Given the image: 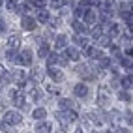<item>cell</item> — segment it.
Here are the masks:
<instances>
[{"label": "cell", "instance_id": "obj_1", "mask_svg": "<svg viewBox=\"0 0 133 133\" xmlns=\"http://www.w3.org/2000/svg\"><path fill=\"white\" fill-rule=\"evenodd\" d=\"M56 118H58V122H60V126L66 128V126H69L71 122L77 120V112H75V111H58V112H56Z\"/></svg>", "mask_w": 133, "mask_h": 133}, {"label": "cell", "instance_id": "obj_2", "mask_svg": "<svg viewBox=\"0 0 133 133\" xmlns=\"http://www.w3.org/2000/svg\"><path fill=\"white\" fill-rule=\"evenodd\" d=\"M23 122V114L17 112V111H8L4 114V124L8 126H13V124H21Z\"/></svg>", "mask_w": 133, "mask_h": 133}, {"label": "cell", "instance_id": "obj_3", "mask_svg": "<svg viewBox=\"0 0 133 133\" xmlns=\"http://www.w3.org/2000/svg\"><path fill=\"white\" fill-rule=\"evenodd\" d=\"M17 64H21V66H30V64H32V52H30L28 49L21 51V55L17 56Z\"/></svg>", "mask_w": 133, "mask_h": 133}, {"label": "cell", "instance_id": "obj_4", "mask_svg": "<svg viewBox=\"0 0 133 133\" xmlns=\"http://www.w3.org/2000/svg\"><path fill=\"white\" fill-rule=\"evenodd\" d=\"M83 17H84V26H92V24H96L97 21H99V15H97L94 10H88Z\"/></svg>", "mask_w": 133, "mask_h": 133}, {"label": "cell", "instance_id": "obj_5", "mask_svg": "<svg viewBox=\"0 0 133 133\" xmlns=\"http://www.w3.org/2000/svg\"><path fill=\"white\" fill-rule=\"evenodd\" d=\"M73 94H75L77 97H81V99H86V97H88V86H86L84 83H79V84H75V88H73Z\"/></svg>", "mask_w": 133, "mask_h": 133}, {"label": "cell", "instance_id": "obj_6", "mask_svg": "<svg viewBox=\"0 0 133 133\" xmlns=\"http://www.w3.org/2000/svg\"><path fill=\"white\" fill-rule=\"evenodd\" d=\"M97 105H101V107L109 105V92H107V88H99V92H97Z\"/></svg>", "mask_w": 133, "mask_h": 133}, {"label": "cell", "instance_id": "obj_7", "mask_svg": "<svg viewBox=\"0 0 133 133\" xmlns=\"http://www.w3.org/2000/svg\"><path fill=\"white\" fill-rule=\"evenodd\" d=\"M21 26L24 30H34V28H36V19H32L30 15H24L23 21H21Z\"/></svg>", "mask_w": 133, "mask_h": 133}, {"label": "cell", "instance_id": "obj_8", "mask_svg": "<svg viewBox=\"0 0 133 133\" xmlns=\"http://www.w3.org/2000/svg\"><path fill=\"white\" fill-rule=\"evenodd\" d=\"M47 73H49V77L52 79V81H56V83H62V81H64V73H62L60 69L49 68V69H47Z\"/></svg>", "mask_w": 133, "mask_h": 133}, {"label": "cell", "instance_id": "obj_9", "mask_svg": "<svg viewBox=\"0 0 133 133\" xmlns=\"http://www.w3.org/2000/svg\"><path fill=\"white\" fill-rule=\"evenodd\" d=\"M88 10H90V6H88L86 0H83V2H79V4H77V8H75V15H77V17H83Z\"/></svg>", "mask_w": 133, "mask_h": 133}, {"label": "cell", "instance_id": "obj_10", "mask_svg": "<svg viewBox=\"0 0 133 133\" xmlns=\"http://www.w3.org/2000/svg\"><path fill=\"white\" fill-rule=\"evenodd\" d=\"M86 56H90V58H97V60H99L101 56H103V51H99V49H97V47H86Z\"/></svg>", "mask_w": 133, "mask_h": 133}, {"label": "cell", "instance_id": "obj_11", "mask_svg": "<svg viewBox=\"0 0 133 133\" xmlns=\"http://www.w3.org/2000/svg\"><path fill=\"white\" fill-rule=\"evenodd\" d=\"M21 47V38L19 36H11L10 39H8V49L10 51H17Z\"/></svg>", "mask_w": 133, "mask_h": 133}, {"label": "cell", "instance_id": "obj_12", "mask_svg": "<svg viewBox=\"0 0 133 133\" xmlns=\"http://www.w3.org/2000/svg\"><path fill=\"white\" fill-rule=\"evenodd\" d=\"M66 58L68 60H79L81 58V52H79L75 47H68L66 49Z\"/></svg>", "mask_w": 133, "mask_h": 133}, {"label": "cell", "instance_id": "obj_13", "mask_svg": "<svg viewBox=\"0 0 133 133\" xmlns=\"http://www.w3.org/2000/svg\"><path fill=\"white\" fill-rule=\"evenodd\" d=\"M71 109H75V103L71 99H68V97L60 99V111H71Z\"/></svg>", "mask_w": 133, "mask_h": 133}, {"label": "cell", "instance_id": "obj_14", "mask_svg": "<svg viewBox=\"0 0 133 133\" xmlns=\"http://www.w3.org/2000/svg\"><path fill=\"white\" fill-rule=\"evenodd\" d=\"M66 45H68V38L64 36V34L56 36V39H55V49H64Z\"/></svg>", "mask_w": 133, "mask_h": 133}, {"label": "cell", "instance_id": "obj_15", "mask_svg": "<svg viewBox=\"0 0 133 133\" xmlns=\"http://www.w3.org/2000/svg\"><path fill=\"white\" fill-rule=\"evenodd\" d=\"M36 133H51V124L49 122H38Z\"/></svg>", "mask_w": 133, "mask_h": 133}, {"label": "cell", "instance_id": "obj_16", "mask_svg": "<svg viewBox=\"0 0 133 133\" xmlns=\"http://www.w3.org/2000/svg\"><path fill=\"white\" fill-rule=\"evenodd\" d=\"M71 26H73V30L77 32V36H81V34L86 32V26H84V23H81V21H73Z\"/></svg>", "mask_w": 133, "mask_h": 133}, {"label": "cell", "instance_id": "obj_17", "mask_svg": "<svg viewBox=\"0 0 133 133\" xmlns=\"http://www.w3.org/2000/svg\"><path fill=\"white\" fill-rule=\"evenodd\" d=\"M41 79H43V71H41L39 68H34V69H32V75H30V81H34V83H39Z\"/></svg>", "mask_w": 133, "mask_h": 133}, {"label": "cell", "instance_id": "obj_18", "mask_svg": "<svg viewBox=\"0 0 133 133\" xmlns=\"http://www.w3.org/2000/svg\"><path fill=\"white\" fill-rule=\"evenodd\" d=\"M32 116L36 118V120H43V118L47 116V111L43 109V107H38V109H34V111H32Z\"/></svg>", "mask_w": 133, "mask_h": 133}, {"label": "cell", "instance_id": "obj_19", "mask_svg": "<svg viewBox=\"0 0 133 133\" xmlns=\"http://www.w3.org/2000/svg\"><path fill=\"white\" fill-rule=\"evenodd\" d=\"M11 99H13V103L17 105V107H23V105H24V94L23 92H17Z\"/></svg>", "mask_w": 133, "mask_h": 133}, {"label": "cell", "instance_id": "obj_20", "mask_svg": "<svg viewBox=\"0 0 133 133\" xmlns=\"http://www.w3.org/2000/svg\"><path fill=\"white\" fill-rule=\"evenodd\" d=\"M38 21H39V23H47V21H49V11L45 10V8L38 10Z\"/></svg>", "mask_w": 133, "mask_h": 133}, {"label": "cell", "instance_id": "obj_21", "mask_svg": "<svg viewBox=\"0 0 133 133\" xmlns=\"http://www.w3.org/2000/svg\"><path fill=\"white\" fill-rule=\"evenodd\" d=\"M107 26H109V38H114V36L120 34V26L118 24H107Z\"/></svg>", "mask_w": 133, "mask_h": 133}, {"label": "cell", "instance_id": "obj_22", "mask_svg": "<svg viewBox=\"0 0 133 133\" xmlns=\"http://www.w3.org/2000/svg\"><path fill=\"white\" fill-rule=\"evenodd\" d=\"M38 55H39L41 58H45V56L49 55V45H47V43H41V45H39V51H38Z\"/></svg>", "mask_w": 133, "mask_h": 133}, {"label": "cell", "instance_id": "obj_23", "mask_svg": "<svg viewBox=\"0 0 133 133\" xmlns=\"http://www.w3.org/2000/svg\"><path fill=\"white\" fill-rule=\"evenodd\" d=\"M68 4V0H52L51 2V8H55V10H60V8H64Z\"/></svg>", "mask_w": 133, "mask_h": 133}, {"label": "cell", "instance_id": "obj_24", "mask_svg": "<svg viewBox=\"0 0 133 133\" xmlns=\"http://www.w3.org/2000/svg\"><path fill=\"white\" fill-rule=\"evenodd\" d=\"M97 41H99L101 47H109V45H111V38H109V36H99V38H97Z\"/></svg>", "mask_w": 133, "mask_h": 133}, {"label": "cell", "instance_id": "obj_25", "mask_svg": "<svg viewBox=\"0 0 133 133\" xmlns=\"http://www.w3.org/2000/svg\"><path fill=\"white\" fill-rule=\"evenodd\" d=\"M56 62H58V55H56V52H51V55H47V64H49V66L56 64Z\"/></svg>", "mask_w": 133, "mask_h": 133}, {"label": "cell", "instance_id": "obj_26", "mask_svg": "<svg viewBox=\"0 0 133 133\" xmlns=\"http://www.w3.org/2000/svg\"><path fill=\"white\" fill-rule=\"evenodd\" d=\"M30 97H32L34 101H38L39 97H41V90H38V88H32V90H30Z\"/></svg>", "mask_w": 133, "mask_h": 133}, {"label": "cell", "instance_id": "obj_27", "mask_svg": "<svg viewBox=\"0 0 133 133\" xmlns=\"http://www.w3.org/2000/svg\"><path fill=\"white\" fill-rule=\"evenodd\" d=\"M120 81H122V86H124V88H131V73L126 75L124 79H120Z\"/></svg>", "mask_w": 133, "mask_h": 133}, {"label": "cell", "instance_id": "obj_28", "mask_svg": "<svg viewBox=\"0 0 133 133\" xmlns=\"http://www.w3.org/2000/svg\"><path fill=\"white\" fill-rule=\"evenodd\" d=\"M122 19L128 23V26H129V30H131V11H122Z\"/></svg>", "mask_w": 133, "mask_h": 133}, {"label": "cell", "instance_id": "obj_29", "mask_svg": "<svg viewBox=\"0 0 133 133\" xmlns=\"http://www.w3.org/2000/svg\"><path fill=\"white\" fill-rule=\"evenodd\" d=\"M0 129H2L4 133H17V131H15V129H13L11 126H8V124H4V122L0 124Z\"/></svg>", "mask_w": 133, "mask_h": 133}, {"label": "cell", "instance_id": "obj_30", "mask_svg": "<svg viewBox=\"0 0 133 133\" xmlns=\"http://www.w3.org/2000/svg\"><path fill=\"white\" fill-rule=\"evenodd\" d=\"M99 36H103V28H101V26H96V28L92 30V38H99Z\"/></svg>", "mask_w": 133, "mask_h": 133}, {"label": "cell", "instance_id": "obj_31", "mask_svg": "<svg viewBox=\"0 0 133 133\" xmlns=\"http://www.w3.org/2000/svg\"><path fill=\"white\" fill-rule=\"evenodd\" d=\"M109 66H111V60L101 56V58H99V68H103V69H105V68H109Z\"/></svg>", "mask_w": 133, "mask_h": 133}, {"label": "cell", "instance_id": "obj_32", "mask_svg": "<svg viewBox=\"0 0 133 133\" xmlns=\"http://www.w3.org/2000/svg\"><path fill=\"white\" fill-rule=\"evenodd\" d=\"M118 97H120L122 101H129V99H131V96H129V94H128L126 90H122V92L118 94Z\"/></svg>", "mask_w": 133, "mask_h": 133}, {"label": "cell", "instance_id": "obj_33", "mask_svg": "<svg viewBox=\"0 0 133 133\" xmlns=\"http://www.w3.org/2000/svg\"><path fill=\"white\" fill-rule=\"evenodd\" d=\"M6 8H8V10H11V11H15V10H17L15 0H8V2H6Z\"/></svg>", "mask_w": 133, "mask_h": 133}, {"label": "cell", "instance_id": "obj_34", "mask_svg": "<svg viewBox=\"0 0 133 133\" xmlns=\"http://www.w3.org/2000/svg\"><path fill=\"white\" fill-rule=\"evenodd\" d=\"M111 133H128V129L126 128H120V126H112Z\"/></svg>", "mask_w": 133, "mask_h": 133}, {"label": "cell", "instance_id": "obj_35", "mask_svg": "<svg viewBox=\"0 0 133 133\" xmlns=\"http://www.w3.org/2000/svg\"><path fill=\"white\" fill-rule=\"evenodd\" d=\"M122 66L131 71V58H122Z\"/></svg>", "mask_w": 133, "mask_h": 133}, {"label": "cell", "instance_id": "obj_36", "mask_svg": "<svg viewBox=\"0 0 133 133\" xmlns=\"http://www.w3.org/2000/svg\"><path fill=\"white\" fill-rule=\"evenodd\" d=\"M47 92H49V94H56V96L60 94V90H58L56 86H52V84H49V86H47Z\"/></svg>", "mask_w": 133, "mask_h": 133}, {"label": "cell", "instance_id": "obj_37", "mask_svg": "<svg viewBox=\"0 0 133 133\" xmlns=\"http://www.w3.org/2000/svg\"><path fill=\"white\" fill-rule=\"evenodd\" d=\"M6 56H8V60H15V51H10V49H8Z\"/></svg>", "mask_w": 133, "mask_h": 133}, {"label": "cell", "instance_id": "obj_38", "mask_svg": "<svg viewBox=\"0 0 133 133\" xmlns=\"http://www.w3.org/2000/svg\"><path fill=\"white\" fill-rule=\"evenodd\" d=\"M6 32V23H4V19L0 17V34H4Z\"/></svg>", "mask_w": 133, "mask_h": 133}, {"label": "cell", "instance_id": "obj_39", "mask_svg": "<svg viewBox=\"0 0 133 133\" xmlns=\"http://www.w3.org/2000/svg\"><path fill=\"white\" fill-rule=\"evenodd\" d=\"M34 4H36V8H38V10H41V8L45 6V0H36Z\"/></svg>", "mask_w": 133, "mask_h": 133}, {"label": "cell", "instance_id": "obj_40", "mask_svg": "<svg viewBox=\"0 0 133 133\" xmlns=\"http://www.w3.org/2000/svg\"><path fill=\"white\" fill-rule=\"evenodd\" d=\"M111 84H112V86H118V84H120V79H118V75H114V77H112V83H111Z\"/></svg>", "mask_w": 133, "mask_h": 133}, {"label": "cell", "instance_id": "obj_41", "mask_svg": "<svg viewBox=\"0 0 133 133\" xmlns=\"http://www.w3.org/2000/svg\"><path fill=\"white\" fill-rule=\"evenodd\" d=\"M58 62H60V64H62V66H66V64H68V62H69V60H68L66 56H58Z\"/></svg>", "mask_w": 133, "mask_h": 133}, {"label": "cell", "instance_id": "obj_42", "mask_svg": "<svg viewBox=\"0 0 133 133\" xmlns=\"http://www.w3.org/2000/svg\"><path fill=\"white\" fill-rule=\"evenodd\" d=\"M86 2H88V6H97V4H99V0H86Z\"/></svg>", "mask_w": 133, "mask_h": 133}, {"label": "cell", "instance_id": "obj_43", "mask_svg": "<svg viewBox=\"0 0 133 133\" xmlns=\"http://www.w3.org/2000/svg\"><path fill=\"white\" fill-rule=\"evenodd\" d=\"M58 24H60V23H58V19H55V21L51 23V26H52V28H55V26H58Z\"/></svg>", "mask_w": 133, "mask_h": 133}, {"label": "cell", "instance_id": "obj_44", "mask_svg": "<svg viewBox=\"0 0 133 133\" xmlns=\"http://www.w3.org/2000/svg\"><path fill=\"white\" fill-rule=\"evenodd\" d=\"M75 133H83V128H77V129H75Z\"/></svg>", "mask_w": 133, "mask_h": 133}, {"label": "cell", "instance_id": "obj_45", "mask_svg": "<svg viewBox=\"0 0 133 133\" xmlns=\"http://www.w3.org/2000/svg\"><path fill=\"white\" fill-rule=\"evenodd\" d=\"M0 4H2V0H0Z\"/></svg>", "mask_w": 133, "mask_h": 133}, {"label": "cell", "instance_id": "obj_46", "mask_svg": "<svg viewBox=\"0 0 133 133\" xmlns=\"http://www.w3.org/2000/svg\"><path fill=\"white\" fill-rule=\"evenodd\" d=\"M94 133H97V131H94Z\"/></svg>", "mask_w": 133, "mask_h": 133}]
</instances>
